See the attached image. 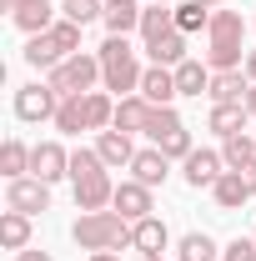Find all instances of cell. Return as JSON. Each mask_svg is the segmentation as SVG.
Returning a JSON list of instances; mask_svg holds the SVG:
<instances>
[{
  "label": "cell",
  "mask_w": 256,
  "mask_h": 261,
  "mask_svg": "<svg viewBox=\"0 0 256 261\" xmlns=\"http://www.w3.org/2000/svg\"><path fill=\"white\" fill-rule=\"evenodd\" d=\"M45 81H50V91H56L61 100L65 96H86V91H96V81H100V56L96 50H75V56L61 61Z\"/></svg>",
  "instance_id": "5b68a950"
},
{
  "label": "cell",
  "mask_w": 256,
  "mask_h": 261,
  "mask_svg": "<svg viewBox=\"0 0 256 261\" xmlns=\"http://www.w3.org/2000/svg\"><path fill=\"white\" fill-rule=\"evenodd\" d=\"M56 111H61V96L50 91V81H35V86H20V91H15V116L31 121V126L56 121Z\"/></svg>",
  "instance_id": "8992f818"
},
{
  "label": "cell",
  "mask_w": 256,
  "mask_h": 261,
  "mask_svg": "<svg viewBox=\"0 0 256 261\" xmlns=\"http://www.w3.org/2000/svg\"><path fill=\"white\" fill-rule=\"evenodd\" d=\"M96 151H100V161L111 166V171H121V166L131 171V161H136V146H131V136H126V130H116V126L96 136Z\"/></svg>",
  "instance_id": "9a60e30c"
},
{
  "label": "cell",
  "mask_w": 256,
  "mask_h": 261,
  "mask_svg": "<svg viewBox=\"0 0 256 261\" xmlns=\"http://www.w3.org/2000/svg\"><path fill=\"white\" fill-rule=\"evenodd\" d=\"M211 91V65L206 61H181L176 65V96H206Z\"/></svg>",
  "instance_id": "ffe728a7"
},
{
  "label": "cell",
  "mask_w": 256,
  "mask_h": 261,
  "mask_svg": "<svg viewBox=\"0 0 256 261\" xmlns=\"http://www.w3.org/2000/svg\"><path fill=\"white\" fill-rule=\"evenodd\" d=\"M15 261H56L50 251H35V246H25V251H15Z\"/></svg>",
  "instance_id": "8d00e7d4"
},
{
  "label": "cell",
  "mask_w": 256,
  "mask_h": 261,
  "mask_svg": "<svg viewBox=\"0 0 256 261\" xmlns=\"http://www.w3.org/2000/svg\"><path fill=\"white\" fill-rule=\"evenodd\" d=\"M86 121H91V130H111L116 126V96L111 91H86Z\"/></svg>",
  "instance_id": "f1b7e54d"
},
{
  "label": "cell",
  "mask_w": 256,
  "mask_h": 261,
  "mask_svg": "<svg viewBox=\"0 0 256 261\" xmlns=\"http://www.w3.org/2000/svg\"><path fill=\"white\" fill-rule=\"evenodd\" d=\"M10 20H15V31H25V35H45L56 20H61V10H56L50 0H31V5L10 10Z\"/></svg>",
  "instance_id": "5bb4252c"
},
{
  "label": "cell",
  "mask_w": 256,
  "mask_h": 261,
  "mask_svg": "<svg viewBox=\"0 0 256 261\" xmlns=\"http://www.w3.org/2000/svg\"><path fill=\"white\" fill-rule=\"evenodd\" d=\"M161 151H166L171 161H186V156H191V151H196V146H191V130H176L171 141H161Z\"/></svg>",
  "instance_id": "d590c367"
},
{
  "label": "cell",
  "mask_w": 256,
  "mask_h": 261,
  "mask_svg": "<svg viewBox=\"0 0 256 261\" xmlns=\"http://www.w3.org/2000/svg\"><path fill=\"white\" fill-rule=\"evenodd\" d=\"M246 111H251V121H256V81H251V91H246Z\"/></svg>",
  "instance_id": "60d3db41"
},
{
  "label": "cell",
  "mask_w": 256,
  "mask_h": 261,
  "mask_svg": "<svg viewBox=\"0 0 256 261\" xmlns=\"http://www.w3.org/2000/svg\"><path fill=\"white\" fill-rule=\"evenodd\" d=\"M141 96L151 100V106H171V100H176V70H171V65H146Z\"/></svg>",
  "instance_id": "e0dca14e"
},
{
  "label": "cell",
  "mask_w": 256,
  "mask_h": 261,
  "mask_svg": "<svg viewBox=\"0 0 256 261\" xmlns=\"http://www.w3.org/2000/svg\"><path fill=\"white\" fill-rule=\"evenodd\" d=\"M0 176H5V181H20V176H31V146H25L20 136H10V141L0 146Z\"/></svg>",
  "instance_id": "7402d4cb"
},
{
  "label": "cell",
  "mask_w": 256,
  "mask_h": 261,
  "mask_svg": "<svg viewBox=\"0 0 256 261\" xmlns=\"http://www.w3.org/2000/svg\"><path fill=\"white\" fill-rule=\"evenodd\" d=\"M221 256V246L206 236V231H186L181 241H176V261H216Z\"/></svg>",
  "instance_id": "4316f807"
},
{
  "label": "cell",
  "mask_w": 256,
  "mask_h": 261,
  "mask_svg": "<svg viewBox=\"0 0 256 261\" xmlns=\"http://www.w3.org/2000/svg\"><path fill=\"white\" fill-rule=\"evenodd\" d=\"M20 5H31V0H0V10H20Z\"/></svg>",
  "instance_id": "b9f144b4"
},
{
  "label": "cell",
  "mask_w": 256,
  "mask_h": 261,
  "mask_svg": "<svg viewBox=\"0 0 256 261\" xmlns=\"http://www.w3.org/2000/svg\"><path fill=\"white\" fill-rule=\"evenodd\" d=\"M201 5H206V10H221V0H201Z\"/></svg>",
  "instance_id": "7bdbcfd3"
},
{
  "label": "cell",
  "mask_w": 256,
  "mask_h": 261,
  "mask_svg": "<svg viewBox=\"0 0 256 261\" xmlns=\"http://www.w3.org/2000/svg\"><path fill=\"white\" fill-rule=\"evenodd\" d=\"M151 5H171V0H151Z\"/></svg>",
  "instance_id": "bcb514c9"
},
{
  "label": "cell",
  "mask_w": 256,
  "mask_h": 261,
  "mask_svg": "<svg viewBox=\"0 0 256 261\" xmlns=\"http://www.w3.org/2000/svg\"><path fill=\"white\" fill-rule=\"evenodd\" d=\"M206 25H211V10L201 0H181L176 5V31L181 35H196V31H206Z\"/></svg>",
  "instance_id": "1f68e13d"
},
{
  "label": "cell",
  "mask_w": 256,
  "mask_h": 261,
  "mask_svg": "<svg viewBox=\"0 0 256 261\" xmlns=\"http://www.w3.org/2000/svg\"><path fill=\"white\" fill-rule=\"evenodd\" d=\"M5 206H10V211H25V216H40V211H50V186H45L40 176L5 181Z\"/></svg>",
  "instance_id": "52a82bcc"
},
{
  "label": "cell",
  "mask_w": 256,
  "mask_h": 261,
  "mask_svg": "<svg viewBox=\"0 0 256 261\" xmlns=\"http://www.w3.org/2000/svg\"><path fill=\"white\" fill-rule=\"evenodd\" d=\"M61 15L75 25H91V20H106V0H61Z\"/></svg>",
  "instance_id": "836d02e7"
},
{
  "label": "cell",
  "mask_w": 256,
  "mask_h": 261,
  "mask_svg": "<svg viewBox=\"0 0 256 261\" xmlns=\"http://www.w3.org/2000/svg\"><path fill=\"white\" fill-rule=\"evenodd\" d=\"M241 181H246V186H251V196H256V161H251V166H241Z\"/></svg>",
  "instance_id": "74e56055"
},
{
  "label": "cell",
  "mask_w": 256,
  "mask_h": 261,
  "mask_svg": "<svg viewBox=\"0 0 256 261\" xmlns=\"http://www.w3.org/2000/svg\"><path fill=\"white\" fill-rule=\"evenodd\" d=\"M106 31H111V35L141 31V5H136V0H126V5H106Z\"/></svg>",
  "instance_id": "4dcf8cb0"
},
{
  "label": "cell",
  "mask_w": 256,
  "mask_h": 261,
  "mask_svg": "<svg viewBox=\"0 0 256 261\" xmlns=\"http://www.w3.org/2000/svg\"><path fill=\"white\" fill-rule=\"evenodd\" d=\"M166 246H171V226H166L161 216L131 221V251H141V256H166Z\"/></svg>",
  "instance_id": "8fae6325"
},
{
  "label": "cell",
  "mask_w": 256,
  "mask_h": 261,
  "mask_svg": "<svg viewBox=\"0 0 256 261\" xmlns=\"http://www.w3.org/2000/svg\"><path fill=\"white\" fill-rule=\"evenodd\" d=\"M31 176H40L45 186L65 181V176H70V151H65L61 141H40V146H31Z\"/></svg>",
  "instance_id": "ba28073f"
},
{
  "label": "cell",
  "mask_w": 256,
  "mask_h": 261,
  "mask_svg": "<svg viewBox=\"0 0 256 261\" xmlns=\"http://www.w3.org/2000/svg\"><path fill=\"white\" fill-rule=\"evenodd\" d=\"M86 261H121V256H116V251H91Z\"/></svg>",
  "instance_id": "ab89813d"
},
{
  "label": "cell",
  "mask_w": 256,
  "mask_h": 261,
  "mask_svg": "<svg viewBox=\"0 0 256 261\" xmlns=\"http://www.w3.org/2000/svg\"><path fill=\"white\" fill-rule=\"evenodd\" d=\"M141 261H166V256H141Z\"/></svg>",
  "instance_id": "ee69618b"
},
{
  "label": "cell",
  "mask_w": 256,
  "mask_h": 261,
  "mask_svg": "<svg viewBox=\"0 0 256 261\" xmlns=\"http://www.w3.org/2000/svg\"><path fill=\"white\" fill-rule=\"evenodd\" d=\"M246 20L241 10H211V25H206V65L211 70H241L246 65Z\"/></svg>",
  "instance_id": "7a4b0ae2"
},
{
  "label": "cell",
  "mask_w": 256,
  "mask_h": 261,
  "mask_svg": "<svg viewBox=\"0 0 256 261\" xmlns=\"http://www.w3.org/2000/svg\"><path fill=\"white\" fill-rule=\"evenodd\" d=\"M176 31V5H151V10H141V40L146 45H156L161 35Z\"/></svg>",
  "instance_id": "603a6c76"
},
{
  "label": "cell",
  "mask_w": 256,
  "mask_h": 261,
  "mask_svg": "<svg viewBox=\"0 0 256 261\" xmlns=\"http://www.w3.org/2000/svg\"><path fill=\"white\" fill-rule=\"evenodd\" d=\"M251 121V111H246V100H236V106H211V116H206V130H216V136H241Z\"/></svg>",
  "instance_id": "ac0fdd59"
},
{
  "label": "cell",
  "mask_w": 256,
  "mask_h": 261,
  "mask_svg": "<svg viewBox=\"0 0 256 261\" xmlns=\"http://www.w3.org/2000/svg\"><path fill=\"white\" fill-rule=\"evenodd\" d=\"M106 5H126V0H106Z\"/></svg>",
  "instance_id": "f6af8a7d"
},
{
  "label": "cell",
  "mask_w": 256,
  "mask_h": 261,
  "mask_svg": "<svg viewBox=\"0 0 256 261\" xmlns=\"http://www.w3.org/2000/svg\"><path fill=\"white\" fill-rule=\"evenodd\" d=\"M111 211H121L126 221L156 216V191H151V186H141V181H121V186H116V201H111Z\"/></svg>",
  "instance_id": "30bf717a"
},
{
  "label": "cell",
  "mask_w": 256,
  "mask_h": 261,
  "mask_svg": "<svg viewBox=\"0 0 256 261\" xmlns=\"http://www.w3.org/2000/svg\"><path fill=\"white\" fill-rule=\"evenodd\" d=\"M31 221L35 216L5 206V211H0V246H5V251H25V246H31Z\"/></svg>",
  "instance_id": "d6986e66"
},
{
  "label": "cell",
  "mask_w": 256,
  "mask_h": 261,
  "mask_svg": "<svg viewBox=\"0 0 256 261\" xmlns=\"http://www.w3.org/2000/svg\"><path fill=\"white\" fill-rule=\"evenodd\" d=\"M211 196H216L221 211H241V206L251 201V186L241 181V171H221V181L211 186Z\"/></svg>",
  "instance_id": "44dd1931"
},
{
  "label": "cell",
  "mask_w": 256,
  "mask_h": 261,
  "mask_svg": "<svg viewBox=\"0 0 256 261\" xmlns=\"http://www.w3.org/2000/svg\"><path fill=\"white\" fill-rule=\"evenodd\" d=\"M251 236H256V231H251Z\"/></svg>",
  "instance_id": "c3c4849f"
},
{
  "label": "cell",
  "mask_w": 256,
  "mask_h": 261,
  "mask_svg": "<svg viewBox=\"0 0 256 261\" xmlns=\"http://www.w3.org/2000/svg\"><path fill=\"white\" fill-rule=\"evenodd\" d=\"M251 91V75L246 70H211V106H236V100H246Z\"/></svg>",
  "instance_id": "4fadbf2b"
},
{
  "label": "cell",
  "mask_w": 256,
  "mask_h": 261,
  "mask_svg": "<svg viewBox=\"0 0 256 261\" xmlns=\"http://www.w3.org/2000/svg\"><path fill=\"white\" fill-rule=\"evenodd\" d=\"M221 156H226V171H241V166H251L256 161V136H226L221 141Z\"/></svg>",
  "instance_id": "f546056e"
},
{
  "label": "cell",
  "mask_w": 256,
  "mask_h": 261,
  "mask_svg": "<svg viewBox=\"0 0 256 261\" xmlns=\"http://www.w3.org/2000/svg\"><path fill=\"white\" fill-rule=\"evenodd\" d=\"M146 121H151V100L141 96V91L116 100V130H126V136H146Z\"/></svg>",
  "instance_id": "2e32d148"
},
{
  "label": "cell",
  "mask_w": 256,
  "mask_h": 261,
  "mask_svg": "<svg viewBox=\"0 0 256 261\" xmlns=\"http://www.w3.org/2000/svg\"><path fill=\"white\" fill-rule=\"evenodd\" d=\"M70 186H75V206H81V211H111V201H116L111 166L100 161L96 146L70 151Z\"/></svg>",
  "instance_id": "6da1fadb"
},
{
  "label": "cell",
  "mask_w": 256,
  "mask_h": 261,
  "mask_svg": "<svg viewBox=\"0 0 256 261\" xmlns=\"http://www.w3.org/2000/svg\"><path fill=\"white\" fill-rule=\"evenodd\" d=\"M241 70H246V75L256 81V50H246V65H241Z\"/></svg>",
  "instance_id": "f35d334b"
},
{
  "label": "cell",
  "mask_w": 256,
  "mask_h": 261,
  "mask_svg": "<svg viewBox=\"0 0 256 261\" xmlns=\"http://www.w3.org/2000/svg\"><path fill=\"white\" fill-rule=\"evenodd\" d=\"M50 126L61 130V136H81V130H91V121H86V96H65Z\"/></svg>",
  "instance_id": "cb8c5ba5"
},
{
  "label": "cell",
  "mask_w": 256,
  "mask_h": 261,
  "mask_svg": "<svg viewBox=\"0 0 256 261\" xmlns=\"http://www.w3.org/2000/svg\"><path fill=\"white\" fill-rule=\"evenodd\" d=\"M251 31H256V20H251Z\"/></svg>",
  "instance_id": "7dc6e473"
},
{
  "label": "cell",
  "mask_w": 256,
  "mask_h": 261,
  "mask_svg": "<svg viewBox=\"0 0 256 261\" xmlns=\"http://www.w3.org/2000/svg\"><path fill=\"white\" fill-rule=\"evenodd\" d=\"M61 61H65V56L56 50V40H50V35H25V65H35V70H45V75H50Z\"/></svg>",
  "instance_id": "484cf974"
},
{
  "label": "cell",
  "mask_w": 256,
  "mask_h": 261,
  "mask_svg": "<svg viewBox=\"0 0 256 261\" xmlns=\"http://www.w3.org/2000/svg\"><path fill=\"white\" fill-rule=\"evenodd\" d=\"M146 56H151V65H171V70H176L181 61H191V56H186V35H181V31L161 35L156 45H146Z\"/></svg>",
  "instance_id": "d4e9b609"
},
{
  "label": "cell",
  "mask_w": 256,
  "mask_h": 261,
  "mask_svg": "<svg viewBox=\"0 0 256 261\" xmlns=\"http://www.w3.org/2000/svg\"><path fill=\"white\" fill-rule=\"evenodd\" d=\"M70 241L81 251H131V221L121 211H81Z\"/></svg>",
  "instance_id": "277c9868"
},
{
  "label": "cell",
  "mask_w": 256,
  "mask_h": 261,
  "mask_svg": "<svg viewBox=\"0 0 256 261\" xmlns=\"http://www.w3.org/2000/svg\"><path fill=\"white\" fill-rule=\"evenodd\" d=\"M81 31H86V25H75V20H65V15H61V20H56V25H50L45 35L56 40V50H61L65 61H70V56L81 50Z\"/></svg>",
  "instance_id": "d6a6232c"
},
{
  "label": "cell",
  "mask_w": 256,
  "mask_h": 261,
  "mask_svg": "<svg viewBox=\"0 0 256 261\" xmlns=\"http://www.w3.org/2000/svg\"><path fill=\"white\" fill-rule=\"evenodd\" d=\"M221 171H226L221 151H191V156L181 161V176H186V186H196V191H211V186L221 181Z\"/></svg>",
  "instance_id": "9c48e42d"
},
{
  "label": "cell",
  "mask_w": 256,
  "mask_h": 261,
  "mask_svg": "<svg viewBox=\"0 0 256 261\" xmlns=\"http://www.w3.org/2000/svg\"><path fill=\"white\" fill-rule=\"evenodd\" d=\"M96 56H100V91H111L116 100L141 91L146 65L136 61V45H131L126 35H106V45H100Z\"/></svg>",
  "instance_id": "3957f363"
},
{
  "label": "cell",
  "mask_w": 256,
  "mask_h": 261,
  "mask_svg": "<svg viewBox=\"0 0 256 261\" xmlns=\"http://www.w3.org/2000/svg\"><path fill=\"white\" fill-rule=\"evenodd\" d=\"M176 130H186V121L176 116V106H151V121H146V136H151V146L171 141Z\"/></svg>",
  "instance_id": "83f0119b"
},
{
  "label": "cell",
  "mask_w": 256,
  "mask_h": 261,
  "mask_svg": "<svg viewBox=\"0 0 256 261\" xmlns=\"http://www.w3.org/2000/svg\"><path fill=\"white\" fill-rule=\"evenodd\" d=\"M221 261H256V236H236L221 246Z\"/></svg>",
  "instance_id": "e575fe53"
},
{
  "label": "cell",
  "mask_w": 256,
  "mask_h": 261,
  "mask_svg": "<svg viewBox=\"0 0 256 261\" xmlns=\"http://www.w3.org/2000/svg\"><path fill=\"white\" fill-rule=\"evenodd\" d=\"M166 176H171V156L161 151V146H146V151H136V161H131V181H141V186H166Z\"/></svg>",
  "instance_id": "7c38bea8"
}]
</instances>
